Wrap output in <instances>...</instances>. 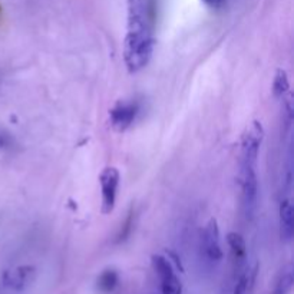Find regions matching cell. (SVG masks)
I'll return each instance as SVG.
<instances>
[{"mask_svg": "<svg viewBox=\"0 0 294 294\" xmlns=\"http://www.w3.org/2000/svg\"><path fill=\"white\" fill-rule=\"evenodd\" d=\"M238 182L241 188V205L244 216L251 218L256 213L258 203V179L254 164H240Z\"/></svg>", "mask_w": 294, "mask_h": 294, "instance_id": "1", "label": "cell"}, {"mask_svg": "<svg viewBox=\"0 0 294 294\" xmlns=\"http://www.w3.org/2000/svg\"><path fill=\"white\" fill-rule=\"evenodd\" d=\"M151 264L153 271L156 273L159 279L161 286V294H181L182 293V284L174 273L172 264L169 258L161 256V254H153L151 257Z\"/></svg>", "mask_w": 294, "mask_h": 294, "instance_id": "2", "label": "cell"}, {"mask_svg": "<svg viewBox=\"0 0 294 294\" xmlns=\"http://www.w3.org/2000/svg\"><path fill=\"white\" fill-rule=\"evenodd\" d=\"M119 179H121V175L115 166L105 168L99 175L101 194H102V204H101L102 214H111L115 208Z\"/></svg>", "mask_w": 294, "mask_h": 294, "instance_id": "3", "label": "cell"}, {"mask_svg": "<svg viewBox=\"0 0 294 294\" xmlns=\"http://www.w3.org/2000/svg\"><path fill=\"white\" fill-rule=\"evenodd\" d=\"M263 140H264V128H263L261 122L254 121L251 128L244 134L243 141H241V161H240V164L257 165V158H258Z\"/></svg>", "mask_w": 294, "mask_h": 294, "instance_id": "4", "label": "cell"}, {"mask_svg": "<svg viewBox=\"0 0 294 294\" xmlns=\"http://www.w3.org/2000/svg\"><path fill=\"white\" fill-rule=\"evenodd\" d=\"M38 276V270L35 266L25 264V266H17L12 269L6 270L3 273V286L14 290V292H22L27 287H30Z\"/></svg>", "mask_w": 294, "mask_h": 294, "instance_id": "5", "label": "cell"}, {"mask_svg": "<svg viewBox=\"0 0 294 294\" xmlns=\"http://www.w3.org/2000/svg\"><path fill=\"white\" fill-rule=\"evenodd\" d=\"M201 247L204 251L205 258L208 261L217 263L222 260V248H221V240H220V228L216 218H211L205 224L203 237H201Z\"/></svg>", "mask_w": 294, "mask_h": 294, "instance_id": "6", "label": "cell"}, {"mask_svg": "<svg viewBox=\"0 0 294 294\" xmlns=\"http://www.w3.org/2000/svg\"><path fill=\"white\" fill-rule=\"evenodd\" d=\"M138 111L140 108L135 102H127V101L118 102L109 111L111 127L115 129L116 132H125L134 124L135 118L138 115Z\"/></svg>", "mask_w": 294, "mask_h": 294, "instance_id": "7", "label": "cell"}, {"mask_svg": "<svg viewBox=\"0 0 294 294\" xmlns=\"http://www.w3.org/2000/svg\"><path fill=\"white\" fill-rule=\"evenodd\" d=\"M279 216H280V237L283 241L290 243L294 234V211L292 201L289 198L282 200Z\"/></svg>", "mask_w": 294, "mask_h": 294, "instance_id": "8", "label": "cell"}, {"mask_svg": "<svg viewBox=\"0 0 294 294\" xmlns=\"http://www.w3.org/2000/svg\"><path fill=\"white\" fill-rule=\"evenodd\" d=\"M227 243H228L234 261L238 266H241L245 261V256H247V247H245L243 235L237 231H231L227 234Z\"/></svg>", "mask_w": 294, "mask_h": 294, "instance_id": "9", "label": "cell"}, {"mask_svg": "<svg viewBox=\"0 0 294 294\" xmlns=\"http://www.w3.org/2000/svg\"><path fill=\"white\" fill-rule=\"evenodd\" d=\"M294 284V270L293 266L289 263L287 266H284L276 280L274 289L271 294H289L292 292Z\"/></svg>", "mask_w": 294, "mask_h": 294, "instance_id": "10", "label": "cell"}, {"mask_svg": "<svg viewBox=\"0 0 294 294\" xmlns=\"http://www.w3.org/2000/svg\"><path fill=\"white\" fill-rule=\"evenodd\" d=\"M257 274V266L247 267L243 270V273L238 276V280L235 283L232 294H248V290L251 289Z\"/></svg>", "mask_w": 294, "mask_h": 294, "instance_id": "11", "label": "cell"}, {"mask_svg": "<svg viewBox=\"0 0 294 294\" xmlns=\"http://www.w3.org/2000/svg\"><path fill=\"white\" fill-rule=\"evenodd\" d=\"M119 283V276L114 269L103 270L98 277V289L103 293H111L116 289Z\"/></svg>", "mask_w": 294, "mask_h": 294, "instance_id": "12", "label": "cell"}, {"mask_svg": "<svg viewBox=\"0 0 294 294\" xmlns=\"http://www.w3.org/2000/svg\"><path fill=\"white\" fill-rule=\"evenodd\" d=\"M290 89V80H289V75L284 69H277L276 75H274V80H273V95L274 98L280 99L284 98V95Z\"/></svg>", "mask_w": 294, "mask_h": 294, "instance_id": "13", "label": "cell"}, {"mask_svg": "<svg viewBox=\"0 0 294 294\" xmlns=\"http://www.w3.org/2000/svg\"><path fill=\"white\" fill-rule=\"evenodd\" d=\"M132 214H128V218H127V221H125V224H124V227H122V230L119 232V235H118V243H121V241H124L127 237L129 235V232L132 230V227H134V221H132Z\"/></svg>", "mask_w": 294, "mask_h": 294, "instance_id": "14", "label": "cell"}, {"mask_svg": "<svg viewBox=\"0 0 294 294\" xmlns=\"http://www.w3.org/2000/svg\"><path fill=\"white\" fill-rule=\"evenodd\" d=\"M201 1L204 3L205 6L213 7V9H217V7H220L224 3V0H201Z\"/></svg>", "mask_w": 294, "mask_h": 294, "instance_id": "15", "label": "cell"}, {"mask_svg": "<svg viewBox=\"0 0 294 294\" xmlns=\"http://www.w3.org/2000/svg\"><path fill=\"white\" fill-rule=\"evenodd\" d=\"M6 145H7V140H6V137H4V135H0V149H3Z\"/></svg>", "mask_w": 294, "mask_h": 294, "instance_id": "16", "label": "cell"}]
</instances>
